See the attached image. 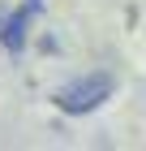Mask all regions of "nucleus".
Listing matches in <instances>:
<instances>
[{"label":"nucleus","instance_id":"obj_1","mask_svg":"<svg viewBox=\"0 0 146 151\" xmlns=\"http://www.w3.org/2000/svg\"><path fill=\"white\" fill-rule=\"evenodd\" d=\"M112 73H86V78L69 82V86H60L56 91V108L69 116H82V112H95V108L112 95Z\"/></svg>","mask_w":146,"mask_h":151},{"label":"nucleus","instance_id":"obj_2","mask_svg":"<svg viewBox=\"0 0 146 151\" xmlns=\"http://www.w3.org/2000/svg\"><path fill=\"white\" fill-rule=\"evenodd\" d=\"M39 9H43L39 0H26L22 9H13L9 17L0 22V43L9 47V52H22L26 47V35H30V22L39 17Z\"/></svg>","mask_w":146,"mask_h":151}]
</instances>
